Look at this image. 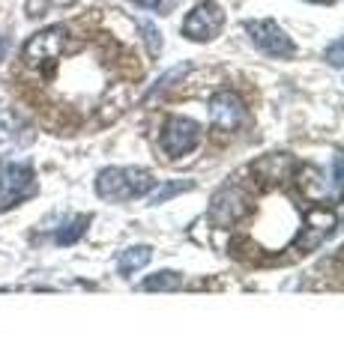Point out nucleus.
I'll list each match as a JSON object with an SVG mask.
<instances>
[{
  "label": "nucleus",
  "mask_w": 344,
  "mask_h": 358,
  "mask_svg": "<svg viewBox=\"0 0 344 358\" xmlns=\"http://www.w3.org/2000/svg\"><path fill=\"white\" fill-rule=\"evenodd\" d=\"M153 260V248L150 245H129L126 251H120V260H117V272L129 278V275H135L141 272L144 266H147Z\"/></svg>",
  "instance_id": "9"
},
{
  "label": "nucleus",
  "mask_w": 344,
  "mask_h": 358,
  "mask_svg": "<svg viewBox=\"0 0 344 358\" xmlns=\"http://www.w3.org/2000/svg\"><path fill=\"white\" fill-rule=\"evenodd\" d=\"M221 27H225V13H221V6L213 3V0H204V3H198L192 13L183 18V36L192 39V42H209L216 39Z\"/></svg>",
  "instance_id": "5"
},
{
  "label": "nucleus",
  "mask_w": 344,
  "mask_h": 358,
  "mask_svg": "<svg viewBox=\"0 0 344 358\" xmlns=\"http://www.w3.org/2000/svg\"><path fill=\"white\" fill-rule=\"evenodd\" d=\"M332 182H336V194L344 197V152L332 155Z\"/></svg>",
  "instance_id": "15"
},
{
  "label": "nucleus",
  "mask_w": 344,
  "mask_h": 358,
  "mask_svg": "<svg viewBox=\"0 0 344 358\" xmlns=\"http://www.w3.org/2000/svg\"><path fill=\"white\" fill-rule=\"evenodd\" d=\"M180 287H183V275L174 272V268H159V272H153L141 281V289H147V293H171V289Z\"/></svg>",
  "instance_id": "10"
},
{
  "label": "nucleus",
  "mask_w": 344,
  "mask_h": 358,
  "mask_svg": "<svg viewBox=\"0 0 344 358\" xmlns=\"http://www.w3.org/2000/svg\"><path fill=\"white\" fill-rule=\"evenodd\" d=\"M138 30L144 33V42H147V51H150V57H156V54L162 51V33L150 24V21H141Z\"/></svg>",
  "instance_id": "13"
},
{
  "label": "nucleus",
  "mask_w": 344,
  "mask_h": 358,
  "mask_svg": "<svg viewBox=\"0 0 344 358\" xmlns=\"http://www.w3.org/2000/svg\"><path fill=\"white\" fill-rule=\"evenodd\" d=\"M36 194V173L27 162H0V212L25 203Z\"/></svg>",
  "instance_id": "2"
},
{
  "label": "nucleus",
  "mask_w": 344,
  "mask_h": 358,
  "mask_svg": "<svg viewBox=\"0 0 344 358\" xmlns=\"http://www.w3.org/2000/svg\"><path fill=\"white\" fill-rule=\"evenodd\" d=\"M242 117H246V108L231 90H221L209 99V122L216 131H237Z\"/></svg>",
  "instance_id": "7"
},
{
  "label": "nucleus",
  "mask_w": 344,
  "mask_h": 358,
  "mask_svg": "<svg viewBox=\"0 0 344 358\" xmlns=\"http://www.w3.org/2000/svg\"><path fill=\"white\" fill-rule=\"evenodd\" d=\"M341 224H344V218H341Z\"/></svg>",
  "instance_id": "18"
},
{
  "label": "nucleus",
  "mask_w": 344,
  "mask_h": 358,
  "mask_svg": "<svg viewBox=\"0 0 344 358\" xmlns=\"http://www.w3.org/2000/svg\"><path fill=\"white\" fill-rule=\"evenodd\" d=\"M66 48V30L63 27H46L25 42V51H21V60L27 66H46L54 63Z\"/></svg>",
  "instance_id": "6"
},
{
  "label": "nucleus",
  "mask_w": 344,
  "mask_h": 358,
  "mask_svg": "<svg viewBox=\"0 0 344 358\" xmlns=\"http://www.w3.org/2000/svg\"><path fill=\"white\" fill-rule=\"evenodd\" d=\"M213 218L216 221H221V224H234V221H240L242 215L249 212V206H246V200H242V194L240 192H221V194H216V200H213Z\"/></svg>",
  "instance_id": "8"
},
{
  "label": "nucleus",
  "mask_w": 344,
  "mask_h": 358,
  "mask_svg": "<svg viewBox=\"0 0 344 358\" xmlns=\"http://www.w3.org/2000/svg\"><path fill=\"white\" fill-rule=\"evenodd\" d=\"M324 60L332 66V69H344V36L329 45L326 54H324Z\"/></svg>",
  "instance_id": "14"
},
{
  "label": "nucleus",
  "mask_w": 344,
  "mask_h": 358,
  "mask_svg": "<svg viewBox=\"0 0 344 358\" xmlns=\"http://www.w3.org/2000/svg\"><path fill=\"white\" fill-rule=\"evenodd\" d=\"M129 3H135L141 9H153V13H168L177 0H129Z\"/></svg>",
  "instance_id": "16"
},
{
  "label": "nucleus",
  "mask_w": 344,
  "mask_h": 358,
  "mask_svg": "<svg viewBox=\"0 0 344 358\" xmlns=\"http://www.w3.org/2000/svg\"><path fill=\"white\" fill-rule=\"evenodd\" d=\"M246 33L252 45L263 54H270V57H279V60H287L296 54V45L291 42V36L275 24V21H246Z\"/></svg>",
  "instance_id": "3"
},
{
  "label": "nucleus",
  "mask_w": 344,
  "mask_h": 358,
  "mask_svg": "<svg viewBox=\"0 0 344 358\" xmlns=\"http://www.w3.org/2000/svg\"><path fill=\"white\" fill-rule=\"evenodd\" d=\"M156 188V179L144 167H105L96 176V194L111 203H126L135 197H147Z\"/></svg>",
  "instance_id": "1"
},
{
  "label": "nucleus",
  "mask_w": 344,
  "mask_h": 358,
  "mask_svg": "<svg viewBox=\"0 0 344 358\" xmlns=\"http://www.w3.org/2000/svg\"><path fill=\"white\" fill-rule=\"evenodd\" d=\"M308 3H332V0H308Z\"/></svg>",
  "instance_id": "17"
},
{
  "label": "nucleus",
  "mask_w": 344,
  "mask_h": 358,
  "mask_svg": "<svg viewBox=\"0 0 344 358\" xmlns=\"http://www.w3.org/2000/svg\"><path fill=\"white\" fill-rule=\"evenodd\" d=\"M198 143H201V126L188 117H174L165 122L159 147L168 159H180V155H188Z\"/></svg>",
  "instance_id": "4"
},
{
  "label": "nucleus",
  "mask_w": 344,
  "mask_h": 358,
  "mask_svg": "<svg viewBox=\"0 0 344 358\" xmlns=\"http://www.w3.org/2000/svg\"><path fill=\"white\" fill-rule=\"evenodd\" d=\"M192 188H195L192 179H174V182H162L159 188H153L147 200H150V206H159V203H168V200L177 197V194L192 192Z\"/></svg>",
  "instance_id": "12"
},
{
  "label": "nucleus",
  "mask_w": 344,
  "mask_h": 358,
  "mask_svg": "<svg viewBox=\"0 0 344 358\" xmlns=\"http://www.w3.org/2000/svg\"><path fill=\"white\" fill-rule=\"evenodd\" d=\"M87 227H90V215H72L69 221H63V227L57 233H54V242L57 245H75L87 233Z\"/></svg>",
  "instance_id": "11"
}]
</instances>
